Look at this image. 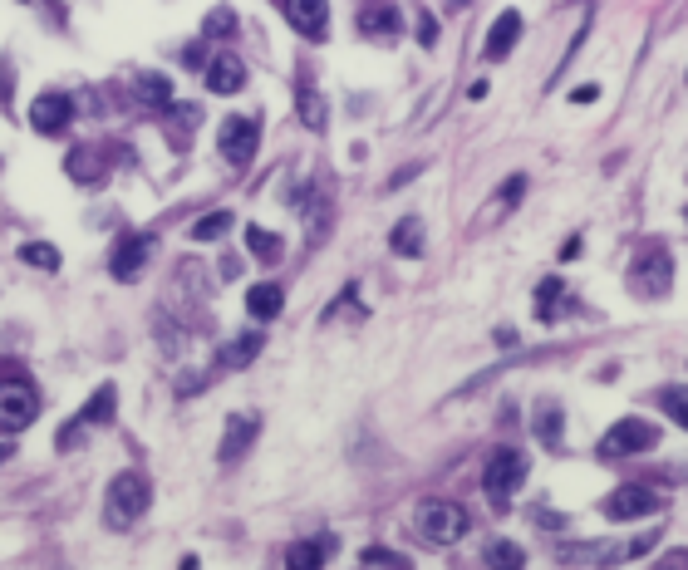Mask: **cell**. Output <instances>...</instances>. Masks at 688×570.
Instances as JSON below:
<instances>
[{
  "label": "cell",
  "mask_w": 688,
  "mask_h": 570,
  "mask_svg": "<svg viewBox=\"0 0 688 570\" xmlns=\"http://www.w3.org/2000/svg\"><path fill=\"white\" fill-rule=\"evenodd\" d=\"M674 285V256L664 241H644L630 261V290L639 300H664Z\"/></svg>",
  "instance_id": "1"
},
{
  "label": "cell",
  "mask_w": 688,
  "mask_h": 570,
  "mask_svg": "<svg viewBox=\"0 0 688 570\" xmlns=\"http://www.w3.org/2000/svg\"><path fill=\"white\" fill-rule=\"evenodd\" d=\"M153 507V487H148V477L143 472H118L114 482H109V507H104V521L123 531V526H133L138 516Z\"/></svg>",
  "instance_id": "2"
},
{
  "label": "cell",
  "mask_w": 688,
  "mask_h": 570,
  "mask_svg": "<svg viewBox=\"0 0 688 570\" xmlns=\"http://www.w3.org/2000/svg\"><path fill=\"white\" fill-rule=\"evenodd\" d=\"M413 526H418V536H423L428 546H453V541H462V531H467V512H462L458 502L428 497V502H418Z\"/></svg>",
  "instance_id": "3"
},
{
  "label": "cell",
  "mask_w": 688,
  "mask_h": 570,
  "mask_svg": "<svg viewBox=\"0 0 688 570\" xmlns=\"http://www.w3.org/2000/svg\"><path fill=\"white\" fill-rule=\"evenodd\" d=\"M35 418H40V394H35V384H30L25 374L0 379V433L15 438V433H25Z\"/></svg>",
  "instance_id": "4"
},
{
  "label": "cell",
  "mask_w": 688,
  "mask_h": 570,
  "mask_svg": "<svg viewBox=\"0 0 688 570\" xmlns=\"http://www.w3.org/2000/svg\"><path fill=\"white\" fill-rule=\"evenodd\" d=\"M649 448H659V428L644 423V418H620V423L605 428L600 443H595L600 457H639V453H649Z\"/></svg>",
  "instance_id": "5"
},
{
  "label": "cell",
  "mask_w": 688,
  "mask_h": 570,
  "mask_svg": "<svg viewBox=\"0 0 688 570\" xmlns=\"http://www.w3.org/2000/svg\"><path fill=\"white\" fill-rule=\"evenodd\" d=\"M521 482H526V453L492 448V453H487V467H482V487L492 492V502H507Z\"/></svg>",
  "instance_id": "6"
},
{
  "label": "cell",
  "mask_w": 688,
  "mask_h": 570,
  "mask_svg": "<svg viewBox=\"0 0 688 570\" xmlns=\"http://www.w3.org/2000/svg\"><path fill=\"white\" fill-rule=\"evenodd\" d=\"M153 251H158V236H153V231H123V236H118V241H114V256H109V271H114L118 281H138Z\"/></svg>",
  "instance_id": "7"
},
{
  "label": "cell",
  "mask_w": 688,
  "mask_h": 570,
  "mask_svg": "<svg viewBox=\"0 0 688 570\" xmlns=\"http://www.w3.org/2000/svg\"><path fill=\"white\" fill-rule=\"evenodd\" d=\"M256 138H261V123L256 118H222V133H217V148L231 168H246L256 158Z\"/></svg>",
  "instance_id": "8"
},
{
  "label": "cell",
  "mask_w": 688,
  "mask_h": 570,
  "mask_svg": "<svg viewBox=\"0 0 688 570\" xmlns=\"http://www.w3.org/2000/svg\"><path fill=\"white\" fill-rule=\"evenodd\" d=\"M114 408H118V389L114 384H99L94 399L79 408V418H74L69 428H59V448H74V438H79L84 428H104V423H114Z\"/></svg>",
  "instance_id": "9"
},
{
  "label": "cell",
  "mask_w": 688,
  "mask_h": 570,
  "mask_svg": "<svg viewBox=\"0 0 688 570\" xmlns=\"http://www.w3.org/2000/svg\"><path fill=\"white\" fill-rule=\"evenodd\" d=\"M659 492L654 487H639V482H625V487H615L605 502H600V512L610 516V521H634V516H644V512H659Z\"/></svg>",
  "instance_id": "10"
},
{
  "label": "cell",
  "mask_w": 688,
  "mask_h": 570,
  "mask_svg": "<svg viewBox=\"0 0 688 570\" xmlns=\"http://www.w3.org/2000/svg\"><path fill=\"white\" fill-rule=\"evenodd\" d=\"M359 30H364L369 40H394L403 30L399 0H359Z\"/></svg>",
  "instance_id": "11"
},
{
  "label": "cell",
  "mask_w": 688,
  "mask_h": 570,
  "mask_svg": "<svg viewBox=\"0 0 688 570\" xmlns=\"http://www.w3.org/2000/svg\"><path fill=\"white\" fill-rule=\"evenodd\" d=\"M286 20L305 35V40H325L330 35V0H281Z\"/></svg>",
  "instance_id": "12"
},
{
  "label": "cell",
  "mask_w": 688,
  "mask_h": 570,
  "mask_svg": "<svg viewBox=\"0 0 688 570\" xmlns=\"http://www.w3.org/2000/svg\"><path fill=\"white\" fill-rule=\"evenodd\" d=\"M256 433H261V418H256V413H231V418H227V433H222V448H217V457H222V462H241V457L251 453Z\"/></svg>",
  "instance_id": "13"
},
{
  "label": "cell",
  "mask_w": 688,
  "mask_h": 570,
  "mask_svg": "<svg viewBox=\"0 0 688 570\" xmlns=\"http://www.w3.org/2000/svg\"><path fill=\"white\" fill-rule=\"evenodd\" d=\"M30 123H35V133H64L69 123H74V99H64V94H40L35 99V109H30Z\"/></svg>",
  "instance_id": "14"
},
{
  "label": "cell",
  "mask_w": 688,
  "mask_h": 570,
  "mask_svg": "<svg viewBox=\"0 0 688 570\" xmlns=\"http://www.w3.org/2000/svg\"><path fill=\"white\" fill-rule=\"evenodd\" d=\"M64 168H69V177H74V182L99 187V182L109 177V148H74Z\"/></svg>",
  "instance_id": "15"
},
{
  "label": "cell",
  "mask_w": 688,
  "mask_h": 570,
  "mask_svg": "<svg viewBox=\"0 0 688 570\" xmlns=\"http://www.w3.org/2000/svg\"><path fill=\"white\" fill-rule=\"evenodd\" d=\"M516 40H521V15H516V10H502V15L492 20V30H487L482 59H507L516 50Z\"/></svg>",
  "instance_id": "16"
},
{
  "label": "cell",
  "mask_w": 688,
  "mask_h": 570,
  "mask_svg": "<svg viewBox=\"0 0 688 570\" xmlns=\"http://www.w3.org/2000/svg\"><path fill=\"white\" fill-rule=\"evenodd\" d=\"M571 305H575V300H571V290H566V281H556V276H551V281L536 285V320H541V325H556Z\"/></svg>",
  "instance_id": "17"
},
{
  "label": "cell",
  "mask_w": 688,
  "mask_h": 570,
  "mask_svg": "<svg viewBox=\"0 0 688 570\" xmlns=\"http://www.w3.org/2000/svg\"><path fill=\"white\" fill-rule=\"evenodd\" d=\"M241 84H246V64L236 55H217L207 64V89L212 94H236Z\"/></svg>",
  "instance_id": "18"
},
{
  "label": "cell",
  "mask_w": 688,
  "mask_h": 570,
  "mask_svg": "<svg viewBox=\"0 0 688 570\" xmlns=\"http://www.w3.org/2000/svg\"><path fill=\"white\" fill-rule=\"evenodd\" d=\"M261 344H266V335H261V330H246V335L227 340V344H222V354H217V369H246V364L261 354Z\"/></svg>",
  "instance_id": "19"
},
{
  "label": "cell",
  "mask_w": 688,
  "mask_h": 570,
  "mask_svg": "<svg viewBox=\"0 0 688 570\" xmlns=\"http://www.w3.org/2000/svg\"><path fill=\"white\" fill-rule=\"evenodd\" d=\"M246 310H251L256 320H276V315L286 310V290H281V285H271V281L251 285V295H246Z\"/></svg>",
  "instance_id": "20"
},
{
  "label": "cell",
  "mask_w": 688,
  "mask_h": 570,
  "mask_svg": "<svg viewBox=\"0 0 688 570\" xmlns=\"http://www.w3.org/2000/svg\"><path fill=\"white\" fill-rule=\"evenodd\" d=\"M389 246H394V256H423V217H403L394 236H389Z\"/></svg>",
  "instance_id": "21"
},
{
  "label": "cell",
  "mask_w": 688,
  "mask_h": 570,
  "mask_svg": "<svg viewBox=\"0 0 688 570\" xmlns=\"http://www.w3.org/2000/svg\"><path fill=\"white\" fill-rule=\"evenodd\" d=\"M330 551H335V541H295V546L286 551V566L290 570H315Z\"/></svg>",
  "instance_id": "22"
},
{
  "label": "cell",
  "mask_w": 688,
  "mask_h": 570,
  "mask_svg": "<svg viewBox=\"0 0 688 570\" xmlns=\"http://www.w3.org/2000/svg\"><path fill=\"white\" fill-rule=\"evenodd\" d=\"M138 94H143V104L158 109V114H168L172 104H177V99H172V84L163 74H138Z\"/></svg>",
  "instance_id": "23"
},
{
  "label": "cell",
  "mask_w": 688,
  "mask_h": 570,
  "mask_svg": "<svg viewBox=\"0 0 688 570\" xmlns=\"http://www.w3.org/2000/svg\"><path fill=\"white\" fill-rule=\"evenodd\" d=\"M295 109H300V123H305V128H315V133H320V128H325V118H330V114H325V99L310 89V79H300Z\"/></svg>",
  "instance_id": "24"
},
{
  "label": "cell",
  "mask_w": 688,
  "mask_h": 570,
  "mask_svg": "<svg viewBox=\"0 0 688 570\" xmlns=\"http://www.w3.org/2000/svg\"><path fill=\"white\" fill-rule=\"evenodd\" d=\"M246 251H251L256 261H266V266H271V261H281V251H286V246H281V236H276V231L246 227Z\"/></svg>",
  "instance_id": "25"
},
{
  "label": "cell",
  "mask_w": 688,
  "mask_h": 570,
  "mask_svg": "<svg viewBox=\"0 0 688 570\" xmlns=\"http://www.w3.org/2000/svg\"><path fill=\"white\" fill-rule=\"evenodd\" d=\"M561 423H566V413H561L551 399L536 408V438H541L546 448H561Z\"/></svg>",
  "instance_id": "26"
},
{
  "label": "cell",
  "mask_w": 688,
  "mask_h": 570,
  "mask_svg": "<svg viewBox=\"0 0 688 570\" xmlns=\"http://www.w3.org/2000/svg\"><path fill=\"white\" fill-rule=\"evenodd\" d=\"M168 114H172V143H177V148H187V128H197V123H202V109H197V104H172Z\"/></svg>",
  "instance_id": "27"
},
{
  "label": "cell",
  "mask_w": 688,
  "mask_h": 570,
  "mask_svg": "<svg viewBox=\"0 0 688 570\" xmlns=\"http://www.w3.org/2000/svg\"><path fill=\"white\" fill-rule=\"evenodd\" d=\"M20 261H25V266H40V271H59V251L50 241H25V246H20Z\"/></svg>",
  "instance_id": "28"
},
{
  "label": "cell",
  "mask_w": 688,
  "mask_h": 570,
  "mask_svg": "<svg viewBox=\"0 0 688 570\" xmlns=\"http://www.w3.org/2000/svg\"><path fill=\"white\" fill-rule=\"evenodd\" d=\"M521 192H526V172H512V177H507V187L497 192V202H492L482 217H487V222H497V212H502V207H516V202H521Z\"/></svg>",
  "instance_id": "29"
},
{
  "label": "cell",
  "mask_w": 688,
  "mask_h": 570,
  "mask_svg": "<svg viewBox=\"0 0 688 570\" xmlns=\"http://www.w3.org/2000/svg\"><path fill=\"white\" fill-rule=\"evenodd\" d=\"M231 231V212H212V217H202L197 227H192V241H217V236H227Z\"/></svg>",
  "instance_id": "30"
},
{
  "label": "cell",
  "mask_w": 688,
  "mask_h": 570,
  "mask_svg": "<svg viewBox=\"0 0 688 570\" xmlns=\"http://www.w3.org/2000/svg\"><path fill=\"white\" fill-rule=\"evenodd\" d=\"M659 408H664L674 423L688 428V389H659Z\"/></svg>",
  "instance_id": "31"
},
{
  "label": "cell",
  "mask_w": 688,
  "mask_h": 570,
  "mask_svg": "<svg viewBox=\"0 0 688 570\" xmlns=\"http://www.w3.org/2000/svg\"><path fill=\"white\" fill-rule=\"evenodd\" d=\"M487 566H526V551L512 541H492L487 546Z\"/></svg>",
  "instance_id": "32"
},
{
  "label": "cell",
  "mask_w": 688,
  "mask_h": 570,
  "mask_svg": "<svg viewBox=\"0 0 688 570\" xmlns=\"http://www.w3.org/2000/svg\"><path fill=\"white\" fill-rule=\"evenodd\" d=\"M231 30H236V15H231L227 5H217V10L207 15V25H202L207 40H222V35H231Z\"/></svg>",
  "instance_id": "33"
},
{
  "label": "cell",
  "mask_w": 688,
  "mask_h": 570,
  "mask_svg": "<svg viewBox=\"0 0 688 570\" xmlns=\"http://www.w3.org/2000/svg\"><path fill=\"white\" fill-rule=\"evenodd\" d=\"M359 561H364V566H408V556H399V551H384V546H369Z\"/></svg>",
  "instance_id": "34"
},
{
  "label": "cell",
  "mask_w": 688,
  "mask_h": 570,
  "mask_svg": "<svg viewBox=\"0 0 688 570\" xmlns=\"http://www.w3.org/2000/svg\"><path fill=\"white\" fill-rule=\"evenodd\" d=\"M418 40H423V45L438 40V20H433V15H418Z\"/></svg>",
  "instance_id": "35"
},
{
  "label": "cell",
  "mask_w": 688,
  "mask_h": 570,
  "mask_svg": "<svg viewBox=\"0 0 688 570\" xmlns=\"http://www.w3.org/2000/svg\"><path fill=\"white\" fill-rule=\"evenodd\" d=\"M595 99H600V89H595V84H580V89L571 94V104H595Z\"/></svg>",
  "instance_id": "36"
},
{
  "label": "cell",
  "mask_w": 688,
  "mask_h": 570,
  "mask_svg": "<svg viewBox=\"0 0 688 570\" xmlns=\"http://www.w3.org/2000/svg\"><path fill=\"white\" fill-rule=\"evenodd\" d=\"M5 457H10V448H5V443H0V462H5Z\"/></svg>",
  "instance_id": "37"
},
{
  "label": "cell",
  "mask_w": 688,
  "mask_h": 570,
  "mask_svg": "<svg viewBox=\"0 0 688 570\" xmlns=\"http://www.w3.org/2000/svg\"><path fill=\"white\" fill-rule=\"evenodd\" d=\"M448 5H453V10H458V5H467V0H448Z\"/></svg>",
  "instance_id": "38"
}]
</instances>
